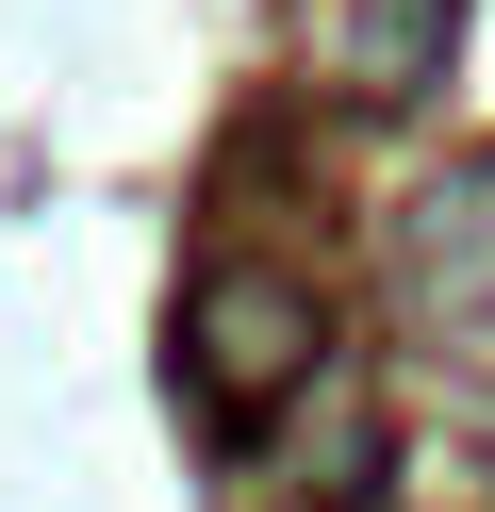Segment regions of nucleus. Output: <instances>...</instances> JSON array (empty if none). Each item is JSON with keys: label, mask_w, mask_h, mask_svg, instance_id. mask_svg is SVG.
Wrapping results in <instances>:
<instances>
[{"label": "nucleus", "mask_w": 495, "mask_h": 512, "mask_svg": "<svg viewBox=\"0 0 495 512\" xmlns=\"http://www.w3.org/2000/svg\"><path fill=\"white\" fill-rule=\"evenodd\" d=\"M182 380H198V397H248V413L314 397V380H330V298L297 265H215L182 298Z\"/></svg>", "instance_id": "obj_1"}, {"label": "nucleus", "mask_w": 495, "mask_h": 512, "mask_svg": "<svg viewBox=\"0 0 495 512\" xmlns=\"http://www.w3.org/2000/svg\"><path fill=\"white\" fill-rule=\"evenodd\" d=\"M380 446H396V430H380V397L330 364L314 397H281V413L248 430V463H231V512H363V496H380Z\"/></svg>", "instance_id": "obj_2"}, {"label": "nucleus", "mask_w": 495, "mask_h": 512, "mask_svg": "<svg viewBox=\"0 0 495 512\" xmlns=\"http://www.w3.org/2000/svg\"><path fill=\"white\" fill-rule=\"evenodd\" d=\"M396 248H413V298H429V314H495V166L429 182Z\"/></svg>", "instance_id": "obj_3"}, {"label": "nucleus", "mask_w": 495, "mask_h": 512, "mask_svg": "<svg viewBox=\"0 0 495 512\" xmlns=\"http://www.w3.org/2000/svg\"><path fill=\"white\" fill-rule=\"evenodd\" d=\"M314 17H330V67H347L363 100H413V83L446 67V17H462V0H314Z\"/></svg>", "instance_id": "obj_4"}]
</instances>
